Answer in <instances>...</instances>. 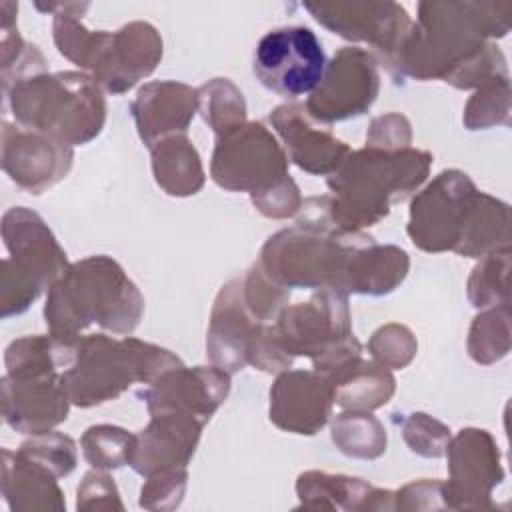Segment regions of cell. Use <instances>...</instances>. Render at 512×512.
I'll use <instances>...</instances> for the list:
<instances>
[{"label": "cell", "instance_id": "cell-21", "mask_svg": "<svg viewBox=\"0 0 512 512\" xmlns=\"http://www.w3.org/2000/svg\"><path fill=\"white\" fill-rule=\"evenodd\" d=\"M272 124L286 142L288 156L310 174L334 172L350 154L348 146L328 132L314 130L298 106H280L270 114Z\"/></svg>", "mask_w": 512, "mask_h": 512}, {"label": "cell", "instance_id": "cell-13", "mask_svg": "<svg viewBox=\"0 0 512 512\" xmlns=\"http://www.w3.org/2000/svg\"><path fill=\"white\" fill-rule=\"evenodd\" d=\"M314 18L350 40H366L390 60L412 22L398 4H306Z\"/></svg>", "mask_w": 512, "mask_h": 512}, {"label": "cell", "instance_id": "cell-11", "mask_svg": "<svg viewBox=\"0 0 512 512\" xmlns=\"http://www.w3.org/2000/svg\"><path fill=\"white\" fill-rule=\"evenodd\" d=\"M276 336L282 348L318 360L338 344L352 338L348 324L346 292L324 288L314 300L284 310Z\"/></svg>", "mask_w": 512, "mask_h": 512}, {"label": "cell", "instance_id": "cell-24", "mask_svg": "<svg viewBox=\"0 0 512 512\" xmlns=\"http://www.w3.org/2000/svg\"><path fill=\"white\" fill-rule=\"evenodd\" d=\"M334 444L348 456L376 458L386 450V434L380 422L364 410L338 416L332 426Z\"/></svg>", "mask_w": 512, "mask_h": 512}, {"label": "cell", "instance_id": "cell-27", "mask_svg": "<svg viewBox=\"0 0 512 512\" xmlns=\"http://www.w3.org/2000/svg\"><path fill=\"white\" fill-rule=\"evenodd\" d=\"M18 452L48 468L54 476L70 474L76 464V450L72 438L56 432L34 434V438L24 442Z\"/></svg>", "mask_w": 512, "mask_h": 512}, {"label": "cell", "instance_id": "cell-25", "mask_svg": "<svg viewBox=\"0 0 512 512\" xmlns=\"http://www.w3.org/2000/svg\"><path fill=\"white\" fill-rule=\"evenodd\" d=\"M198 110L212 130L222 136L244 122L246 104L242 92L226 78H216L198 90Z\"/></svg>", "mask_w": 512, "mask_h": 512}, {"label": "cell", "instance_id": "cell-15", "mask_svg": "<svg viewBox=\"0 0 512 512\" xmlns=\"http://www.w3.org/2000/svg\"><path fill=\"white\" fill-rule=\"evenodd\" d=\"M230 388V378L220 368L186 370L176 366L152 382V388L142 392L150 414L156 412H186L200 420H208L224 402Z\"/></svg>", "mask_w": 512, "mask_h": 512}, {"label": "cell", "instance_id": "cell-22", "mask_svg": "<svg viewBox=\"0 0 512 512\" xmlns=\"http://www.w3.org/2000/svg\"><path fill=\"white\" fill-rule=\"evenodd\" d=\"M154 178L166 194H196L204 184V172L196 148L184 136H168L152 148Z\"/></svg>", "mask_w": 512, "mask_h": 512}, {"label": "cell", "instance_id": "cell-9", "mask_svg": "<svg viewBox=\"0 0 512 512\" xmlns=\"http://www.w3.org/2000/svg\"><path fill=\"white\" fill-rule=\"evenodd\" d=\"M162 58L158 32L144 22H132L118 32H86L74 64L92 70L94 80L112 92L130 90L148 76Z\"/></svg>", "mask_w": 512, "mask_h": 512}, {"label": "cell", "instance_id": "cell-23", "mask_svg": "<svg viewBox=\"0 0 512 512\" xmlns=\"http://www.w3.org/2000/svg\"><path fill=\"white\" fill-rule=\"evenodd\" d=\"M334 390V402L352 410H372L388 402L394 392V378L388 370L362 362L360 358L346 364L328 378Z\"/></svg>", "mask_w": 512, "mask_h": 512}, {"label": "cell", "instance_id": "cell-8", "mask_svg": "<svg viewBox=\"0 0 512 512\" xmlns=\"http://www.w3.org/2000/svg\"><path fill=\"white\" fill-rule=\"evenodd\" d=\"M286 162L278 142L260 122L242 124L218 136L212 178L218 186L250 192L256 200L290 180Z\"/></svg>", "mask_w": 512, "mask_h": 512}, {"label": "cell", "instance_id": "cell-28", "mask_svg": "<svg viewBox=\"0 0 512 512\" xmlns=\"http://www.w3.org/2000/svg\"><path fill=\"white\" fill-rule=\"evenodd\" d=\"M370 350L384 368H402L414 356L416 344L412 334L404 326L390 324L374 334Z\"/></svg>", "mask_w": 512, "mask_h": 512}, {"label": "cell", "instance_id": "cell-1", "mask_svg": "<svg viewBox=\"0 0 512 512\" xmlns=\"http://www.w3.org/2000/svg\"><path fill=\"white\" fill-rule=\"evenodd\" d=\"M408 234L426 252L486 256L498 236L508 240V206L478 192L466 174L446 170L412 200Z\"/></svg>", "mask_w": 512, "mask_h": 512}, {"label": "cell", "instance_id": "cell-16", "mask_svg": "<svg viewBox=\"0 0 512 512\" xmlns=\"http://www.w3.org/2000/svg\"><path fill=\"white\" fill-rule=\"evenodd\" d=\"M334 390L318 372H284L270 390V420L296 434H316L330 416Z\"/></svg>", "mask_w": 512, "mask_h": 512}, {"label": "cell", "instance_id": "cell-2", "mask_svg": "<svg viewBox=\"0 0 512 512\" xmlns=\"http://www.w3.org/2000/svg\"><path fill=\"white\" fill-rule=\"evenodd\" d=\"M142 296L124 270L106 256H92L72 264L54 282L44 308L52 336L74 340L92 322L130 332L138 324Z\"/></svg>", "mask_w": 512, "mask_h": 512}, {"label": "cell", "instance_id": "cell-19", "mask_svg": "<svg viewBox=\"0 0 512 512\" xmlns=\"http://www.w3.org/2000/svg\"><path fill=\"white\" fill-rule=\"evenodd\" d=\"M450 458V482L446 484V496L452 498H488L490 488L500 482L502 470L498 466V450L486 430H462L450 446H446ZM462 506V504H460Z\"/></svg>", "mask_w": 512, "mask_h": 512}, {"label": "cell", "instance_id": "cell-10", "mask_svg": "<svg viewBox=\"0 0 512 512\" xmlns=\"http://www.w3.org/2000/svg\"><path fill=\"white\" fill-rule=\"evenodd\" d=\"M378 94V72L372 56L362 48H342L326 64L318 88L306 102L312 118L322 122L358 116Z\"/></svg>", "mask_w": 512, "mask_h": 512}, {"label": "cell", "instance_id": "cell-17", "mask_svg": "<svg viewBox=\"0 0 512 512\" xmlns=\"http://www.w3.org/2000/svg\"><path fill=\"white\" fill-rule=\"evenodd\" d=\"M2 384L4 418L14 430L42 434L66 420L70 398L62 386V374L36 378L4 376Z\"/></svg>", "mask_w": 512, "mask_h": 512}, {"label": "cell", "instance_id": "cell-6", "mask_svg": "<svg viewBox=\"0 0 512 512\" xmlns=\"http://www.w3.org/2000/svg\"><path fill=\"white\" fill-rule=\"evenodd\" d=\"M2 234L10 256L2 262V318L24 312L66 272V254L38 214L12 208Z\"/></svg>", "mask_w": 512, "mask_h": 512}, {"label": "cell", "instance_id": "cell-20", "mask_svg": "<svg viewBox=\"0 0 512 512\" xmlns=\"http://www.w3.org/2000/svg\"><path fill=\"white\" fill-rule=\"evenodd\" d=\"M240 290L242 280H232L222 288L212 312L206 342L210 360L230 372L242 370L262 332V324H250L246 312L238 306Z\"/></svg>", "mask_w": 512, "mask_h": 512}, {"label": "cell", "instance_id": "cell-29", "mask_svg": "<svg viewBox=\"0 0 512 512\" xmlns=\"http://www.w3.org/2000/svg\"><path fill=\"white\" fill-rule=\"evenodd\" d=\"M438 422L428 418L426 414H412L406 424H404V438L410 444L412 452H418L422 456H442L446 452L448 440H450V430L446 426L434 430L430 434V430L436 426Z\"/></svg>", "mask_w": 512, "mask_h": 512}, {"label": "cell", "instance_id": "cell-7", "mask_svg": "<svg viewBox=\"0 0 512 512\" xmlns=\"http://www.w3.org/2000/svg\"><path fill=\"white\" fill-rule=\"evenodd\" d=\"M326 70L318 36L306 26H282L266 32L252 56L256 80L270 92L294 100L312 94Z\"/></svg>", "mask_w": 512, "mask_h": 512}, {"label": "cell", "instance_id": "cell-26", "mask_svg": "<svg viewBox=\"0 0 512 512\" xmlns=\"http://www.w3.org/2000/svg\"><path fill=\"white\" fill-rule=\"evenodd\" d=\"M134 438L118 426H92L82 436V452L96 468H118L128 462Z\"/></svg>", "mask_w": 512, "mask_h": 512}, {"label": "cell", "instance_id": "cell-5", "mask_svg": "<svg viewBox=\"0 0 512 512\" xmlns=\"http://www.w3.org/2000/svg\"><path fill=\"white\" fill-rule=\"evenodd\" d=\"M176 366L182 362L164 348L134 338L110 340L98 334L78 340L76 358L62 372V386L70 402L94 406L116 398L134 380L154 382Z\"/></svg>", "mask_w": 512, "mask_h": 512}, {"label": "cell", "instance_id": "cell-14", "mask_svg": "<svg viewBox=\"0 0 512 512\" xmlns=\"http://www.w3.org/2000/svg\"><path fill=\"white\" fill-rule=\"evenodd\" d=\"M204 424V420L176 410L152 414L150 426L134 438L128 464L142 476L184 468Z\"/></svg>", "mask_w": 512, "mask_h": 512}, {"label": "cell", "instance_id": "cell-3", "mask_svg": "<svg viewBox=\"0 0 512 512\" xmlns=\"http://www.w3.org/2000/svg\"><path fill=\"white\" fill-rule=\"evenodd\" d=\"M432 156L422 150L366 148L350 152L328 178L334 200L330 220L342 230L370 226L388 214L390 202L406 196L428 174Z\"/></svg>", "mask_w": 512, "mask_h": 512}, {"label": "cell", "instance_id": "cell-18", "mask_svg": "<svg viewBox=\"0 0 512 512\" xmlns=\"http://www.w3.org/2000/svg\"><path fill=\"white\" fill-rule=\"evenodd\" d=\"M196 110L198 90L178 82L146 84L132 102V116L148 148L176 132H186Z\"/></svg>", "mask_w": 512, "mask_h": 512}, {"label": "cell", "instance_id": "cell-12", "mask_svg": "<svg viewBox=\"0 0 512 512\" xmlns=\"http://www.w3.org/2000/svg\"><path fill=\"white\" fill-rule=\"evenodd\" d=\"M72 164V150L34 130L12 128L4 122L2 166L6 174L22 188L40 194L66 176Z\"/></svg>", "mask_w": 512, "mask_h": 512}, {"label": "cell", "instance_id": "cell-4", "mask_svg": "<svg viewBox=\"0 0 512 512\" xmlns=\"http://www.w3.org/2000/svg\"><path fill=\"white\" fill-rule=\"evenodd\" d=\"M4 92L10 94V106L22 126L68 146L92 140L106 118L102 92L86 74H36Z\"/></svg>", "mask_w": 512, "mask_h": 512}]
</instances>
